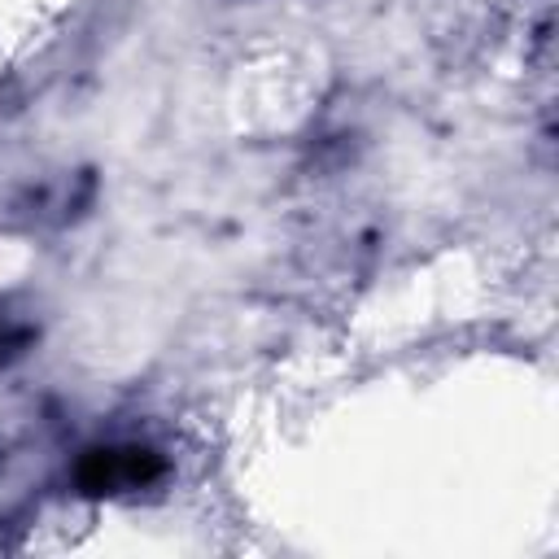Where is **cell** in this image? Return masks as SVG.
Listing matches in <instances>:
<instances>
[{"instance_id": "4", "label": "cell", "mask_w": 559, "mask_h": 559, "mask_svg": "<svg viewBox=\"0 0 559 559\" xmlns=\"http://www.w3.org/2000/svg\"><path fill=\"white\" fill-rule=\"evenodd\" d=\"M44 336V314L31 297L22 293H0V376L13 371L35 354Z\"/></svg>"}, {"instance_id": "3", "label": "cell", "mask_w": 559, "mask_h": 559, "mask_svg": "<svg viewBox=\"0 0 559 559\" xmlns=\"http://www.w3.org/2000/svg\"><path fill=\"white\" fill-rule=\"evenodd\" d=\"M92 201V179L83 170H57L22 183L9 201V214L26 227H61Z\"/></svg>"}, {"instance_id": "1", "label": "cell", "mask_w": 559, "mask_h": 559, "mask_svg": "<svg viewBox=\"0 0 559 559\" xmlns=\"http://www.w3.org/2000/svg\"><path fill=\"white\" fill-rule=\"evenodd\" d=\"M170 454L148 437H96L79 445L61 476L74 498L87 502H140L170 480Z\"/></svg>"}, {"instance_id": "2", "label": "cell", "mask_w": 559, "mask_h": 559, "mask_svg": "<svg viewBox=\"0 0 559 559\" xmlns=\"http://www.w3.org/2000/svg\"><path fill=\"white\" fill-rule=\"evenodd\" d=\"M52 472V441L39 424L0 428V528L22 520Z\"/></svg>"}]
</instances>
